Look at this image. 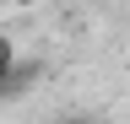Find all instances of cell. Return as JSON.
<instances>
[{"instance_id": "obj_1", "label": "cell", "mask_w": 130, "mask_h": 124, "mask_svg": "<svg viewBox=\"0 0 130 124\" xmlns=\"http://www.w3.org/2000/svg\"><path fill=\"white\" fill-rule=\"evenodd\" d=\"M16 81H22V70H16V49H11V38H0V92H11Z\"/></svg>"}]
</instances>
